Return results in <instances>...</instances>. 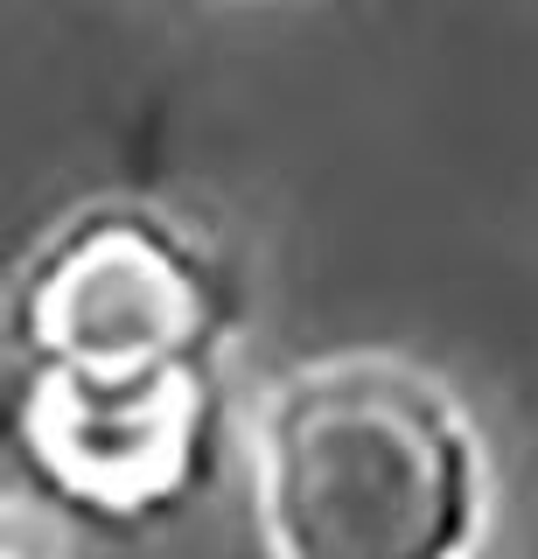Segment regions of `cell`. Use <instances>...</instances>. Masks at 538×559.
<instances>
[{
  "label": "cell",
  "instance_id": "3",
  "mask_svg": "<svg viewBox=\"0 0 538 559\" xmlns=\"http://www.w3.org/2000/svg\"><path fill=\"white\" fill-rule=\"evenodd\" d=\"M28 441L57 483L127 511L176 489L196 448V384L182 364H154V371L49 364L28 399Z\"/></svg>",
  "mask_w": 538,
  "mask_h": 559
},
{
  "label": "cell",
  "instance_id": "2",
  "mask_svg": "<svg viewBox=\"0 0 538 559\" xmlns=\"http://www.w3.org/2000/svg\"><path fill=\"white\" fill-rule=\"evenodd\" d=\"M28 329L49 364L154 371V364H182L189 336L203 329V294L154 231L98 224L43 273Z\"/></svg>",
  "mask_w": 538,
  "mask_h": 559
},
{
  "label": "cell",
  "instance_id": "1",
  "mask_svg": "<svg viewBox=\"0 0 538 559\" xmlns=\"http://www.w3.org/2000/svg\"><path fill=\"white\" fill-rule=\"evenodd\" d=\"M252 462L273 559H462L476 538V441L433 384L392 364L287 378Z\"/></svg>",
  "mask_w": 538,
  "mask_h": 559
}]
</instances>
